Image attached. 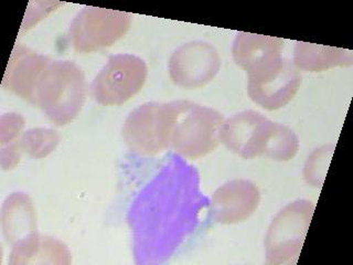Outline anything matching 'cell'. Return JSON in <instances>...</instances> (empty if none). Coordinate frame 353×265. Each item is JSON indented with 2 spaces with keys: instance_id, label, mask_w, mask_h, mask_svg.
I'll return each mask as SVG.
<instances>
[{
  "instance_id": "6da1fadb",
  "label": "cell",
  "mask_w": 353,
  "mask_h": 265,
  "mask_svg": "<svg viewBox=\"0 0 353 265\" xmlns=\"http://www.w3.org/2000/svg\"><path fill=\"white\" fill-rule=\"evenodd\" d=\"M221 143L244 159L265 156L288 161L299 149V138L290 127L270 121L256 110H244L226 119Z\"/></svg>"
},
{
  "instance_id": "7a4b0ae2",
  "label": "cell",
  "mask_w": 353,
  "mask_h": 265,
  "mask_svg": "<svg viewBox=\"0 0 353 265\" xmlns=\"http://www.w3.org/2000/svg\"><path fill=\"white\" fill-rule=\"evenodd\" d=\"M168 105V148L190 159L212 153L221 143L224 116L216 110L189 101Z\"/></svg>"
},
{
  "instance_id": "3957f363",
  "label": "cell",
  "mask_w": 353,
  "mask_h": 265,
  "mask_svg": "<svg viewBox=\"0 0 353 265\" xmlns=\"http://www.w3.org/2000/svg\"><path fill=\"white\" fill-rule=\"evenodd\" d=\"M85 75L73 61L50 60L34 94L33 104L57 126L74 121L85 102Z\"/></svg>"
},
{
  "instance_id": "277c9868",
  "label": "cell",
  "mask_w": 353,
  "mask_h": 265,
  "mask_svg": "<svg viewBox=\"0 0 353 265\" xmlns=\"http://www.w3.org/2000/svg\"><path fill=\"white\" fill-rule=\"evenodd\" d=\"M314 211V204L301 199L287 204L276 215L265 241L268 265L297 262Z\"/></svg>"
},
{
  "instance_id": "5b68a950",
  "label": "cell",
  "mask_w": 353,
  "mask_h": 265,
  "mask_svg": "<svg viewBox=\"0 0 353 265\" xmlns=\"http://www.w3.org/2000/svg\"><path fill=\"white\" fill-rule=\"evenodd\" d=\"M147 77L148 66L137 55H112L92 82V97L104 106H119L141 91Z\"/></svg>"
},
{
  "instance_id": "8992f818",
  "label": "cell",
  "mask_w": 353,
  "mask_h": 265,
  "mask_svg": "<svg viewBox=\"0 0 353 265\" xmlns=\"http://www.w3.org/2000/svg\"><path fill=\"white\" fill-rule=\"evenodd\" d=\"M132 16L124 11L86 6L72 20L69 39L77 53H92L113 46L126 35Z\"/></svg>"
},
{
  "instance_id": "52a82bcc",
  "label": "cell",
  "mask_w": 353,
  "mask_h": 265,
  "mask_svg": "<svg viewBox=\"0 0 353 265\" xmlns=\"http://www.w3.org/2000/svg\"><path fill=\"white\" fill-rule=\"evenodd\" d=\"M221 68L218 50L203 41L182 44L169 60V77L181 88L194 90L214 80Z\"/></svg>"
},
{
  "instance_id": "ba28073f",
  "label": "cell",
  "mask_w": 353,
  "mask_h": 265,
  "mask_svg": "<svg viewBox=\"0 0 353 265\" xmlns=\"http://www.w3.org/2000/svg\"><path fill=\"white\" fill-rule=\"evenodd\" d=\"M123 136L132 153L152 156L168 148L165 103L149 102L127 116Z\"/></svg>"
},
{
  "instance_id": "9c48e42d",
  "label": "cell",
  "mask_w": 353,
  "mask_h": 265,
  "mask_svg": "<svg viewBox=\"0 0 353 265\" xmlns=\"http://www.w3.org/2000/svg\"><path fill=\"white\" fill-rule=\"evenodd\" d=\"M301 71L294 62L284 59L274 71L248 79V97L265 110H279L295 97L301 88Z\"/></svg>"
},
{
  "instance_id": "30bf717a",
  "label": "cell",
  "mask_w": 353,
  "mask_h": 265,
  "mask_svg": "<svg viewBox=\"0 0 353 265\" xmlns=\"http://www.w3.org/2000/svg\"><path fill=\"white\" fill-rule=\"evenodd\" d=\"M283 48L281 39L241 31L236 35L232 53L235 63L248 73V79H254L281 66L284 60Z\"/></svg>"
},
{
  "instance_id": "8fae6325",
  "label": "cell",
  "mask_w": 353,
  "mask_h": 265,
  "mask_svg": "<svg viewBox=\"0 0 353 265\" xmlns=\"http://www.w3.org/2000/svg\"><path fill=\"white\" fill-rule=\"evenodd\" d=\"M261 202L255 184L246 179L226 182L213 193L211 213L221 224H240L250 218Z\"/></svg>"
},
{
  "instance_id": "7c38bea8",
  "label": "cell",
  "mask_w": 353,
  "mask_h": 265,
  "mask_svg": "<svg viewBox=\"0 0 353 265\" xmlns=\"http://www.w3.org/2000/svg\"><path fill=\"white\" fill-rule=\"evenodd\" d=\"M50 60L47 55L17 43L3 75V88L33 104L39 80Z\"/></svg>"
},
{
  "instance_id": "4fadbf2b",
  "label": "cell",
  "mask_w": 353,
  "mask_h": 265,
  "mask_svg": "<svg viewBox=\"0 0 353 265\" xmlns=\"http://www.w3.org/2000/svg\"><path fill=\"white\" fill-rule=\"evenodd\" d=\"M71 253L64 243L33 232L12 244L9 264H70Z\"/></svg>"
},
{
  "instance_id": "5bb4252c",
  "label": "cell",
  "mask_w": 353,
  "mask_h": 265,
  "mask_svg": "<svg viewBox=\"0 0 353 265\" xmlns=\"http://www.w3.org/2000/svg\"><path fill=\"white\" fill-rule=\"evenodd\" d=\"M3 229L6 239L11 244L37 232L36 213L28 195L16 193L6 199L3 207Z\"/></svg>"
},
{
  "instance_id": "9a60e30c",
  "label": "cell",
  "mask_w": 353,
  "mask_h": 265,
  "mask_svg": "<svg viewBox=\"0 0 353 265\" xmlns=\"http://www.w3.org/2000/svg\"><path fill=\"white\" fill-rule=\"evenodd\" d=\"M292 62L297 66V69L321 72L334 66H352L353 52L351 50L341 48L297 41Z\"/></svg>"
},
{
  "instance_id": "2e32d148",
  "label": "cell",
  "mask_w": 353,
  "mask_h": 265,
  "mask_svg": "<svg viewBox=\"0 0 353 265\" xmlns=\"http://www.w3.org/2000/svg\"><path fill=\"white\" fill-rule=\"evenodd\" d=\"M22 154H28L34 159H41L54 152L60 143L58 132L49 128H33L27 130L19 137Z\"/></svg>"
},
{
  "instance_id": "e0dca14e",
  "label": "cell",
  "mask_w": 353,
  "mask_h": 265,
  "mask_svg": "<svg viewBox=\"0 0 353 265\" xmlns=\"http://www.w3.org/2000/svg\"><path fill=\"white\" fill-rule=\"evenodd\" d=\"M334 145L316 149L307 160L303 177L308 184L314 187H321L325 174L328 170L330 158L334 153Z\"/></svg>"
},
{
  "instance_id": "ac0fdd59",
  "label": "cell",
  "mask_w": 353,
  "mask_h": 265,
  "mask_svg": "<svg viewBox=\"0 0 353 265\" xmlns=\"http://www.w3.org/2000/svg\"><path fill=\"white\" fill-rule=\"evenodd\" d=\"M25 127V119L20 114L9 113L0 119V143L3 146L12 143L20 137Z\"/></svg>"
}]
</instances>
